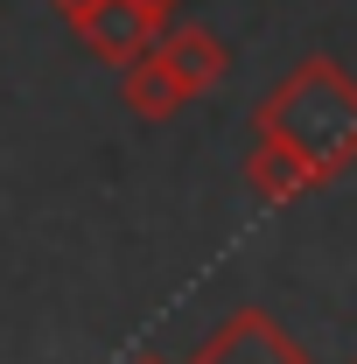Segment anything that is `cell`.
Instances as JSON below:
<instances>
[{
    "instance_id": "6",
    "label": "cell",
    "mask_w": 357,
    "mask_h": 364,
    "mask_svg": "<svg viewBox=\"0 0 357 364\" xmlns=\"http://www.w3.org/2000/svg\"><path fill=\"white\" fill-rule=\"evenodd\" d=\"M245 182H252V196H267V203H287V196H302L315 189V168L302 154H287V147H273V140H252V154H245Z\"/></svg>"
},
{
    "instance_id": "7",
    "label": "cell",
    "mask_w": 357,
    "mask_h": 364,
    "mask_svg": "<svg viewBox=\"0 0 357 364\" xmlns=\"http://www.w3.org/2000/svg\"><path fill=\"white\" fill-rule=\"evenodd\" d=\"M127 364H169V358H154V350H140V358H127Z\"/></svg>"
},
{
    "instance_id": "4",
    "label": "cell",
    "mask_w": 357,
    "mask_h": 364,
    "mask_svg": "<svg viewBox=\"0 0 357 364\" xmlns=\"http://www.w3.org/2000/svg\"><path fill=\"white\" fill-rule=\"evenodd\" d=\"M154 56L169 63L182 77V91L189 98H203V91L224 85V70H231V49L203 28V21H182V28H161V43H154Z\"/></svg>"
},
{
    "instance_id": "1",
    "label": "cell",
    "mask_w": 357,
    "mask_h": 364,
    "mask_svg": "<svg viewBox=\"0 0 357 364\" xmlns=\"http://www.w3.org/2000/svg\"><path fill=\"white\" fill-rule=\"evenodd\" d=\"M252 134L302 154L315 176L329 182L336 168L357 161V77L329 56H302L280 85L260 98L252 112Z\"/></svg>"
},
{
    "instance_id": "5",
    "label": "cell",
    "mask_w": 357,
    "mask_h": 364,
    "mask_svg": "<svg viewBox=\"0 0 357 364\" xmlns=\"http://www.w3.org/2000/svg\"><path fill=\"white\" fill-rule=\"evenodd\" d=\"M119 98H127V112L134 119H176L182 105H189V91H182V77L147 49V56H134V63H119Z\"/></svg>"
},
{
    "instance_id": "2",
    "label": "cell",
    "mask_w": 357,
    "mask_h": 364,
    "mask_svg": "<svg viewBox=\"0 0 357 364\" xmlns=\"http://www.w3.org/2000/svg\"><path fill=\"white\" fill-rule=\"evenodd\" d=\"M56 14L70 21V36L98 56V63H134L161 43L176 0H56Z\"/></svg>"
},
{
    "instance_id": "3",
    "label": "cell",
    "mask_w": 357,
    "mask_h": 364,
    "mask_svg": "<svg viewBox=\"0 0 357 364\" xmlns=\"http://www.w3.org/2000/svg\"><path fill=\"white\" fill-rule=\"evenodd\" d=\"M189 364H315V358L267 316V309H238L224 329L203 336V350H196Z\"/></svg>"
}]
</instances>
